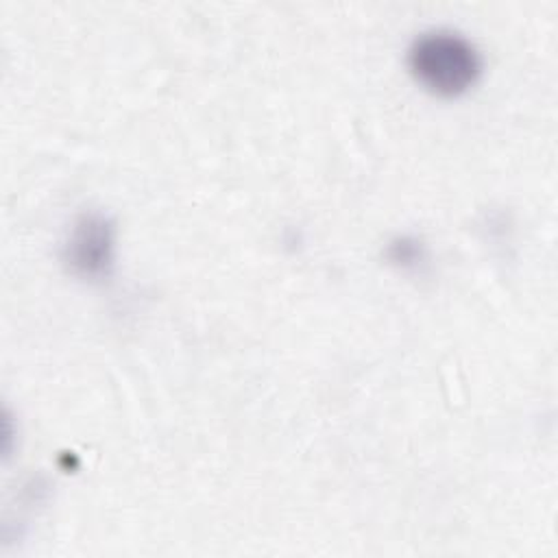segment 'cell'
<instances>
[{
  "mask_svg": "<svg viewBox=\"0 0 558 558\" xmlns=\"http://www.w3.org/2000/svg\"><path fill=\"white\" fill-rule=\"evenodd\" d=\"M408 65L414 78L438 96L466 92L482 72L477 48L464 35L447 28H432L414 37Z\"/></svg>",
  "mask_w": 558,
  "mask_h": 558,
  "instance_id": "obj_1",
  "label": "cell"
},
{
  "mask_svg": "<svg viewBox=\"0 0 558 558\" xmlns=\"http://www.w3.org/2000/svg\"><path fill=\"white\" fill-rule=\"evenodd\" d=\"M113 229L102 216L81 218L65 244L68 264L85 277H100L111 266Z\"/></svg>",
  "mask_w": 558,
  "mask_h": 558,
  "instance_id": "obj_2",
  "label": "cell"
}]
</instances>
